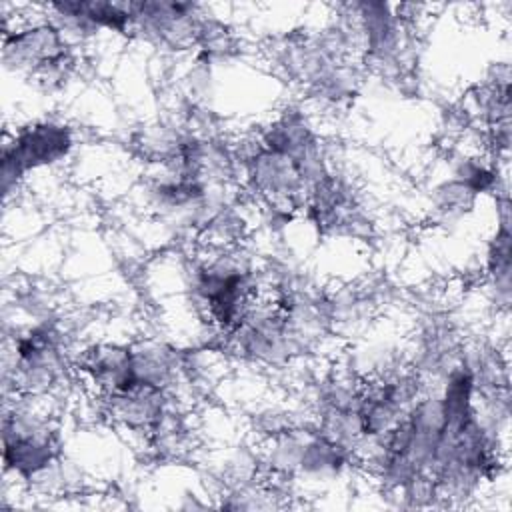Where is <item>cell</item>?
<instances>
[{"label": "cell", "mask_w": 512, "mask_h": 512, "mask_svg": "<svg viewBox=\"0 0 512 512\" xmlns=\"http://www.w3.org/2000/svg\"><path fill=\"white\" fill-rule=\"evenodd\" d=\"M2 60L8 70L34 74L42 82L64 80L74 64L66 36L54 22L6 30Z\"/></svg>", "instance_id": "1"}, {"label": "cell", "mask_w": 512, "mask_h": 512, "mask_svg": "<svg viewBox=\"0 0 512 512\" xmlns=\"http://www.w3.org/2000/svg\"><path fill=\"white\" fill-rule=\"evenodd\" d=\"M72 132L58 122H36L20 128L2 148V190L8 196L20 178L34 168L50 166L68 156Z\"/></svg>", "instance_id": "2"}, {"label": "cell", "mask_w": 512, "mask_h": 512, "mask_svg": "<svg viewBox=\"0 0 512 512\" xmlns=\"http://www.w3.org/2000/svg\"><path fill=\"white\" fill-rule=\"evenodd\" d=\"M108 414L132 432L154 434L170 410L168 390L136 382L126 390L106 394Z\"/></svg>", "instance_id": "3"}, {"label": "cell", "mask_w": 512, "mask_h": 512, "mask_svg": "<svg viewBox=\"0 0 512 512\" xmlns=\"http://www.w3.org/2000/svg\"><path fill=\"white\" fill-rule=\"evenodd\" d=\"M250 184L262 196L274 200H306V186L292 158L266 150L262 144L242 162Z\"/></svg>", "instance_id": "4"}, {"label": "cell", "mask_w": 512, "mask_h": 512, "mask_svg": "<svg viewBox=\"0 0 512 512\" xmlns=\"http://www.w3.org/2000/svg\"><path fill=\"white\" fill-rule=\"evenodd\" d=\"M78 370L106 396L136 384L132 374V348L122 344H92L84 348L76 362Z\"/></svg>", "instance_id": "5"}, {"label": "cell", "mask_w": 512, "mask_h": 512, "mask_svg": "<svg viewBox=\"0 0 512 512\" xmlns=\"http://www.w3.org/2000/svg\"><path fill=\"white\" fill-rule=\"evenodd\" d=\"M258 140L266 150L284 154L294 162L320 146L306 118L294 110L284 112L278 120L268 124Z\"/></svg>", "instance_id": "6"}, {"label": "cell", "mask_w": 512, "mask_h": 512, "mask_svg": "<svg viewBox=\"0 0 512 512\" xmlns=\"http://www.w3.org/2000/svg\"><path fill=\"white\" fill-rule=\"evenodd\" d=\"M180 370L182 362L178 354L164 344L142 342L132 348V374L136 382L168 390Z\"/></svg>", "instance_id": "7"}, {"label": "cell", "mask_w": 512, "mask_h": 512, "mask_svg": "<svg viewBox=\"0 0 512 512\" xmlns=\"http://www.w3.org/2000/svg\"><path fill=\"white\" fill-rule=\"evenodd\" d=\"M350 456L352 452L346 446L330 440L320 432H308L302 446L298 470L306 476L330 478L340 474V470L348 464Z\"/></svg>", "instance_id": "8"}, {"label": "cell", "mask_w": 512, "mask_h": 512, "mask_svg": "<svg viewBox=\"0 0 512 512\" xmlns=\"http://www.w3.org/2000/svg\"><path fill=\"white\" fill-rule=\"evenodd\" d=\"M498 230L488 246L486 256V274L490 278L492 288L496 290V300L504 306L510 302V270H512V256H510V218H498Z\"/></svg>", "instance_id": "9"}, {"label": "cell", "mask_w": 512, "mask_h": 512, "mask_svg": "<svg viewBox=\"0 0 512 512\" xmlns=\"http://www.w3.org/2000/svg\"><path fill=\"white\" fill-rule=\"evenodd\" d=\"M478 194H474L464 182H460L458 178H452L444 184H440L434 190V200H436V208L442 214L448 216H460L466 210H470L474 206Z\"/></svg>", "instance_id": "10"}]
</instances>
